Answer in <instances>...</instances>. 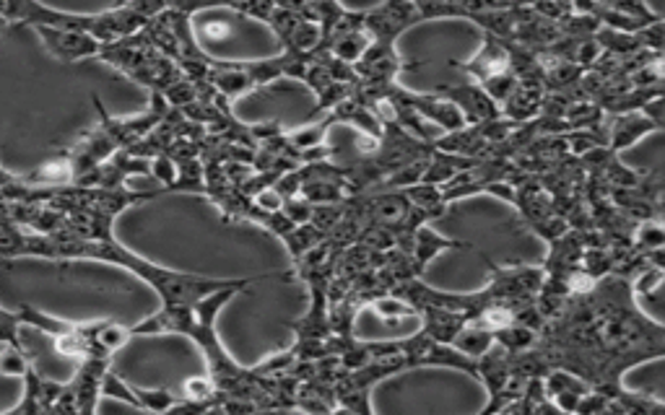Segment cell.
<instances>
[{
    "instance_id": "cell-1",
    "label": "cell",
    "mask_w": 665,
    "mask_h": 415,
    "mask_svg": "<svg viewBox=\"0 0 665 415\" xmlns=\"http://www.w3.org/2000/svg\"><path fill=\"white\" fill-rule=\"evenodd\" d=\"M3 257H39L53 263L100 260V263L128 267L133 276L141 278L162 297V312L133 325V335H187L206 356V374L219 387L221 413L268 411V374L263 364H237L221 346L216 316L223 304H229L244 288L282 273H261L248 278H208L198 273H180L136 255L117 242L115 234L100 239H55L16 227L0 210V260Z\"/></svg>"
},
{
    "instance_id": "cell-2",
    "label": "cell",
    "mask_w": 665,
    "mask_h": 415,
    "mask_svg": "<svg viewBox=\"0 0 665 415\" xmlns=\"http://www.w3.org/2000/svg\"><path fill=\"white\" fill-rule=\"evenodd\" d=\"M96 115L100 123L83 136L79 143L60 153L53 164H45L37 172L30 174V182H87L91 174L102 164H107L112 157L121 151H128L133 143H138L144 136L157 128L162 119L170 115V104L162 96L151 94V107L136 117H112L100 96H94Z\"/></svg>"
},
{
    "instance_id": "cell-3",
    "label": "cell",
    "mask_w": 665,
    "mask_h": 415,
    "mask_svg": "<svg viewBox=\"0 0 665 415\" xmlns=\"http://www.w3.org/2000/svg\"><path fill=\"white\" fill-rule=\"evenodd\" d=\"M133 327L117 325L112 320H91V322H66V327L53 337V346L58 356L71 358V361H107L121 348L133 341Z\"/></svg>"
},
{
    "instance_id": "cell-4",
    "label": "cell",
    "mask_w": 665,
    "mask_h": 415,
    "mask_svg": "<svg viewBox=\"0 0 665 415\" xmlns=\"http://www.w3.org/2000/svg\"><path fill=\"white\" fill-rule=\"evenodd\" d=\"M657 130H661V125H657L650 115H645V109H629L606 117L608 149L616 153L632 149L637 140H642L645 136H650V132Z\"/></svg>"
},
{
    "instance_id": "cell-5",
    "label": "cell",
    "mask_w": 665,
    "mask_h": 415,
    "mask_svg": "<svg viewBox=\"0 0 665 415\" xmlns=\"http://www.w3.org/2000/svg\"><path fill=\"white\" fill-rule=\"evenodd\" d=\"M437 94H443L450 102L458 104L460 112H463L468 119V125L502 117L500 104H496L492 96H489V91L475 81L460 83V87H437Z\"/></svg>"
},
{
    "instance_id": "cell-6",
    "label": "cell",
    "mask_w": 665,
    "mask_h": 415,
    "mask_svg": "<svg viewBox=\"0 0 665 415\" xmlns=\"http://www.w3.org/2000/svg\"><path fill=\"white\" fill-rule=\"evenodd\" d=\"M34 30L39 32L47 53H50L53 58H58L60 62L89 60L94 58L96 47H100V42L87 32H66V30H53V26H34Z\"/></svg>"
},
{
    "instance_id": "cell-7",
    "label": "cell",
    "mask_w": 665,
    "mask_h": 415,
    "mask_svg": "<svg viewBox=\"0 0 665 415\" xmlns=\"http://www.w3.org/2000/svg\"><path fill=\"white\" fill-rule=\"evenodd\" d=\"M21 325H30V304L16 309V312H9V309L0 307V343H3V346L24 350L19 341Z\"/></svg>"
},
{
    "instance_id": "cell-8",
    "label": "cell",
    "mask_w": 665,
    "mask_h": 415,
    "mask_svg": "<svg viewBox=\"0 0 665 415\" xmlns=\"http://www.w3.org/2000/svg\"><path fill=\"white\" fill-rule=\"evenodd\" d=\"M30 366H32V361H30V356H26V350H16V348L5 346L3 354H0V374L24 377Z\"/></svg>"
},
{
    "instance_id": "cell-9",
    "label": "cell",
    "mask_w": 665,
    "mask_h": 415,
    "mask_svg": "<svg viewBox=\"0 0 665 415\" xmlns=\"http://www.w3.org/2000/svg\"><path fill=\"white\" fill-rule=\"evenodd\" d=\"M19 177L16 174H11V172H5L3 166H0V187H5V185H13V182H16Z\"/></svg>"
},
{
    "instance_id": "cell-10",
    "label": "cell",
    "mask_w": 665,
    "mask_h": 415,
    "mask_svg": "<svg viewBox=\"0 0 665 415\" xmlns=\"http://www.w3.org/2000/svg\"><path fill=\"white\" fill-rule=\"evenodd\" d=\"M632 3H637V5H645V0H632Z\"/></svg>"
},
{
    "instance_id": "cell-11",
    "label": "cell",
    "mask_w": 665,
    "mask_h": 415,
    "mask_svg": "<svg viewBox=\"0 0 665 415\" xmlns=\"http://www.w3.org/2000/svg\"><path fill=\"white\" fill-rule=\"evenodd\" d=\"M663 143H665V136H663Z\"/></svg>"
}]
</instances>
